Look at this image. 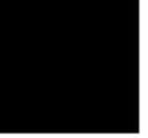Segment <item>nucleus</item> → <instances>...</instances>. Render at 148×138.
Instances as JSON below:
<instances>
[]
</instances>
